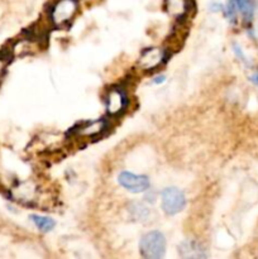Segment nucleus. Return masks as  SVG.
<instances>
[{
  "label": "nucleus",
  "instance_id": "obj_1",
  "mask_svg": "<svg viewBox=\"0 0 258 259\" xmlns=\"http://www.w3.org/2000/svg\"><path fill=\"white\" fill-rule=\"evenodd\" d=\"M142 255L148 259H161L166 252V239L163 234L157 230L149 232L142 237L139 243Z\"/></svg>",
  "mask_w": 258,
  "mask_h": 259
},
{
  "label": "nucleus",
  "instance_id": "obj_2",
  "mask_svg": "<svg viewBox=\"0 0 258 259\" xmlns=\"http://www.w3.org/2000/svg\"><path fill=\"white\" fill-rule=\"evenodd\" d=\"M161 204L167 215H176L186 206V197L177 187H167L161 194Z\"/></svg>",
  "mask_w": 258,
  "mask_h": 259
},
{
  "label": "nucleus",
  "instance_id": "obj_3",
  "mask_svg": "<svg viewBox=\"0 0 258 259\" xmlns=\"http://www.w3.org/2000/svg\"><path fill=\"white\" fill-rule=\"evenodd\" d=\"M77 12L76 0H57L51 8L50 17L55 25H63L70 22Z\"/></svg>",
  "mask_w": 258,
  "mask_h": 259
},
{
  "label": "nucleus",
  "instance_id": "obj_4",
  "mask_svg": "<svg viewBox=\"0 0 258 259\" xmlns=\"http://www.w3.org/2000/svg\"><path fill=\"white\" fill-rule=\"evenodd\" d=\"M118 182L123 189L133 194L146 192L149 189V180L143 175H136L133 172L124 171L118 176Z\"/></svg>",
  "mask_w": 258,
  "mask_h": 259
},
{
  "label": "nucleus",
  "instance_id": "obj_5",
  "mask_svg": "<svg viewBox=\"0 0 258 259\" xmlns=\"http://www.w3.org/2000/svg\"><path fill=\"white\" fill-rule=\"evenodd\" d=\"M126 105V96L120 89H111L106 98V110L110 115H118Z\"/></svg>",
  "mask_w": 258,
  "mask_h": 259
},
{
  "label": "nucleus",
  "instance_id": "obj_6",
  "mask_svg": "<svg viewBox=\"0 0 258 259\" xmlns=\"http://www.w3.org/2000/svg\"><path fill=\"white\" fill-rule=\"evenodd\" d=\"M164 60V52L161 48L152 47L144 51L139 58V66L143 70H153Z\"/></svg>",
  "mask_w": 258,
  "mask_h": 259
},
{
  "label": "nucleus",
  "instance_id": "obj_7",
  "mask_svg": "<svg viewBox=\"0 0 258 259\" xmlns=\"http://www.w3.org/2000/svg\"><path fill=\"white\" fill-rule=\"evenodd\" d=\"M179 254L182 258H206L207 253L204 245L196 240H185L179 245Z\"/></svg>",
  "mask_w": 258,
  "mask_h": 259
},
{
  "label": "nucleus",
  "instance_id": "obj_8",
  "mask_svg": "<svg viewBox=\"0 0 258 259\" xmlns=\"http://www.w3.org/2000/svg\"><path fill=\"white\" fill-rule=\"evenodd\" d=\"M106 128V124L104 120H95L90 121V123H86L85 125H82L78 131V134L86 138H93V137L99 136V134L103 133Z\"/></svg>",
  "mask_w": 258,
  "mask_h": 259
},
{
  "label": "nucleus",
  "instance_id": "obj_9",
  "mask_svg": "<svg viewBox=\"0 0 258 259\" xmlns=\"http://www.w3.org/2000/svg\"><path fill=\"white\" fill-rule=\"evenodd\" d=\"M30 220L42 233L51 232L56 225L55 220L47 217H42V215H30Z\"/></svg>",
  "mask_w": 258,
  "mask_h": 259
},
{
  "label": "nucleus",
  "instance_id": "obj_10",
  "mask_svg": "<svg viewBox=\"0 0 258 259\" xmlns=\"http://www.w3.org/2000/svg\"><path fill=\"white\" fill-rule=\"evenodd\" d=\"M238 12L242 13L244 19L250 20L254 14V4L253 0H233Z\"/></svg>",
  "mask_w": 258,
  "mask_h": 259
},
{
  "label": "nucleus",
  "instance_id": "obj_11",
  "mask_svg": "<svg viewBox=\"0 0 258 259\" xmlns=\"http://www.w3.org/2000/svg\"><path fill=\"white\" fill-rule=\"evenodd\" d=\"M129 212L136 220H146L149 215V210L142 202H132L129 205Z\"/></svg>",
  "mask_w": 258,
  "mask_h": 259
},
{
  "label": "nucleus",
  "instance_id": "obj_12",
  "mask_svg": "<svg viewBox=\"0 0 258 259\" xmlns=\"http://www.w3.org/2000/svg\"><path fill=\"white\" fill-rule=\"evenodd\" d=\"M185 8V0H168V10L171 13H175V9H177V13Z\"/></svg>",
  "mask_w": 258,
  "mask_h": 259
},
{
  "label": "nucleus",
  "instance_id": "obj_13",
  "mask_svg": "<svg viewBox=\"0 0 258 259\" xmlns=\"http://www.w3.org/2000/svg\"><path fill=\"white\" fill-rule=\"evenodd\" d=\"M234 52H235V55H237V57L239 58V60L242 61V62L248 63L247 57H245L244 53H243V51L240 50V47H239V46H238V45H234Z\"/></svg>",
  "mask_w": 258,
  "mask_h": 259
},
{
  "label": "nucleus",
  "instance_id": "obj_14",
  "mask_svg": "<svg viewBox=\"0 0 258 259\" xmlns=\"http://www.w3.org/2000/svg\"><path fill=\"white\" fill-rule=\"evenodd\" d=\"M164 80H166V77H164L163 75H161V76H157V77L154 78V83H157V85H158V83H162V82H163Z\"/></svg>",
  "mask_w": 258,
  "mask_h": 259
},
{
  "label": "nucleus",
  "instance_id": "obj_15",
  "mask_svg": "<svg viewBox=\"0 0 258 259\" xmlns=\"http://www.w3.org/2000/svg\"><path fill=\"white\" fill-rule=\"evenodd\" d=\"M250 80H252L253 83H255V85H258V71H257V72L253 73L252 76H250Z\"/></svg>",
  "mask_w": 258,
  "mask_h": 259
}]
</instances>
